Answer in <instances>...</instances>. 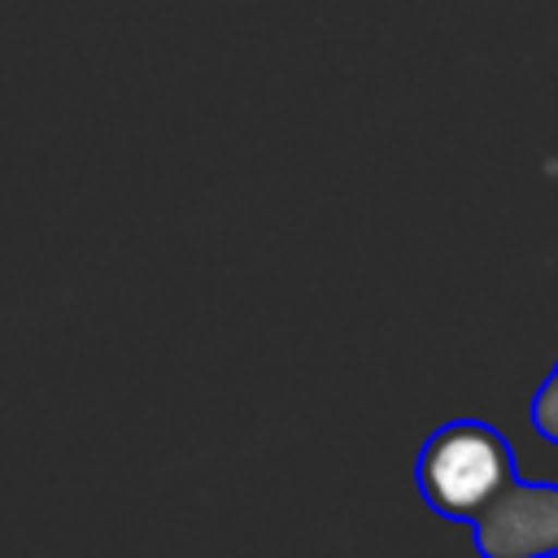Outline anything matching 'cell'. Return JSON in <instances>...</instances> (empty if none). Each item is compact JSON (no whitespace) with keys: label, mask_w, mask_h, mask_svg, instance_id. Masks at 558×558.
<instances>
[{"label":"cell","mask_w":558,"mask_h":558,"mask_svg":"<svg viewBox=\"0 0 558 558\" xmlns=\"http://www.w3.org/2000/svg\"><path fill=\"white\" fill-rule=\"evenodd\" d=\"M480 558H558V484L510 480L475 519Z\"/></svg>","instance_id":"obj_2"},{"label":"cell","mask_w":558,"mask_h":558,"mask_svg":"<svg viewBox=\"0 0 558 558\" xmlns=\"http://www.w3.org/2000/svg\"><path fill=\"white\" fill-rule=\"evenodd\" d=\"M414 480L423 501L440 519L471 523L514 480V453L497 427L458 418L423 440L414 458Z\"/></svg>","instance_id":"obj_1"},{"label":"cell","mask_w":558,"mask_h":558,"mask_svg":"<svg viewBox=\"0 0 558 558\" xmlns=\"http://www.w3.org/2000/svg\"><path fill=\"white\" fill-rule=\"evenodd\" d=\"M532 432L549 445H558V362L549 366V375L541 379L536 397H532Z\"/></svg>","instance_id":"obj_3"}]
</instances>
